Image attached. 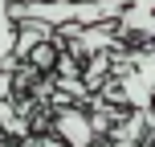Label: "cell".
<instances>
[{"label": "cell", "instance_id": "1", "mask_svg": "<svg viewBox=\"0 0 155 147\" xmlns=\"http://www.w3.org/2000/svg\"><path fill=\"white\" fill-rule=\"evenodd\" d=\"M53 33L57 29H49V25H37V21H25V25H16V41H12V62L16 57H25L37 41H53Z\"/></svg>", "mask_w": 155, "mask_h": 147}, {"label": "cell", "instance_id": "2", "mask_svg": "<svg viewBox=\"0 0 155 147\" xmlns=\"http://www.w3.org/2000/svg\"><path fill=\"white\" fill-rule=\"evenodd\" d=\"M12 41H16V25L8 21V0H0V65L12 70Z\"/></svg>", "mask_w": 155, "mask_h": 147}, {"label": "cell", "instance_id": "3", "mask_svg": "<svg viewBox=\"0 0 155 147\" xmlns=\"http://www.w3.org/2000/svg\"><path fill=\"white\" fill-rule=\"evenodd\" d=\"M57 127H61V135H70V139H74V147H90V135H86V119H82V115H74V110H70V115H61V123H57Z\"/></svg>", "mask_w": 155, "mask_h": 147}, {"label": "cell", "instance_id": "4", "mask_svg": "<svg viewBox=\"0 0 155 147\" xmlns=\"http://www.w3.org/2000/svg\"><path fill=\"white\" fill-rule=\"evenodd\" d=\"M8 90H12V74L4 70V74H0V98H8Z\"/></svg>", "mask_w": 155, "mask_h": 147}]
</instances>
